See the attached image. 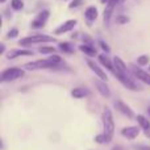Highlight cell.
<instances>
[{"label": "cell", "instance_id": "31", "mask_svg": "<svg viewBox=\"0 0 150 150\" xmlns=\"http://www.w3.org/2000/svg\"><path fill=\"white\" fill-rule=\"evenodd\" d=\"M109 0H101V3H108Z\"/></svg>", "mask_w": 150, "mask_h": 150}, {"label": "cell", "instance_id": "8", "mask_svg": "<svg viewBox=\"0 0 150 150\" xmlns=\"http://www.w3.org/2000/svg\"><path fill=\"white\" fill-rule=\"evenodd\" d=\"M117 3H120V0H109L107 3V7L104 9V21H105V24L109 23V18H111V15L113 12V8L116 7Z\"/></svg>", "mask_w": 150, "mask_h": 150}, {"label": "cell", "instance_id": "2", "mask_svg": "<svg viewBox=\"0 0 150 150\" xmlns=\"http://www.w3.org/2000/svg\"><path fill=\"white\" fill-rule=\"evenodd\" d=\"M54 38L50 36H45V34H34V36H29L25 37V38L20 40L18 44L21 46H26V45H30V44H37V42H53Z\"/></svg>", "mask_w": 150, "mask_h": 150}, {"label": "cell", "instance_id": "17", "mask_svg": "<svg viewBox=\"0 0 150 150\" xmlns=\"http://www.w3.org/2000/svg\"><path fill=\"white\" fill-rule=\"evenodd\" d=\"M86 18H87L88 21H95L96 18H98V9H96L95 7H88L87 9H86Z\"/></svg>", "mask_w": 150, "mask_h": 150}, {"label": "cell", "instance_id": "32", "mask_svg": "<svg viewBox=\"0 0 150 150\" xmlns=\"http://www.w3.org/2000/svg\"><path fill=\"white\" fill-rule=\"evenodd\" d=\"M113 150H121V149H120V148H115Z\"/></svg>", "mask_w": 150, "mask_h": 150}, {"label": "cell", "instance_id": "13", "mask_svg": "<svg viewBox=\"0 0 150 150\" xmlns=\"http://www.w3.org/2000/svg\"><path fill=\"white\" fill-rule=\"evenodd\" d=\"M113 73H121V74H128L127 71V66H125V63L121 61V58L120 57H115L113 58Z\"/></svg>", "mask_w": 150, "mask_h": 150}, {"label": "cell", "instance_id": "29", "mask_svg": "<svg viewBox=\"0 0 150 150\" xmlns=\"http://www.w3.org/2000/svg\"><path fill=\"white\" fill-rule=\"evenodd\" d=\"M99 44H100V46L103 47V49H104V52H105V53H109V52H111V50H109V46H108V45H107V44H104L103 41H100V42H99Z\"/></svg>", "mask_w": 150, "mask_h": 150}, {"label": "cell", "instance_id": "5", "mask_svg": "<svg viewBox=\"0 0 150 150\" xmlns=\"http://www.w3.org/2000/svg\"><path fill=\"white\" fill-rule=\"evenodd\" d=\"M47 18H49V11H42V12L34 18V21L32 23V26H33V28H42V26L46 24Z\"/></svg>", "mask_w": 150, "mask_h": 150}, {"label": "cell", "instance_id": "1", "mask_svg": "<svg viewBox=\"0 0 150 150\" xmlns=\"http://www.w3.org/2000/svg\"><path fill=\"white\" fill-rule=\"evenodd\" d=\"M103 127H104V137L107 140V144L111 142L112 137H113V133H115V121H113V115H112L111 109L105 108L103 111Z\"/></svg>", "mask_w": 150, "mask_h": 150}, {"label": "cell", "instance_id": "3", "mask_svg": "<svg viewBox=\"0 0 150 150\" xmlns=\"http://www.w3.org/2000/svg\"><path fill=\"white\" fill-rule=\"evenodd\" d=\"M24 76V71L21 69L17 67H11L7 69L1 73V76H0V80L1 82H12V80H16L18 78Z\"/></svg>", "mask_w": 150, "mask_h": 150}, {"label": "cell", "instance_id": "35", "mask_svg": "<svg viewBox=\"0 0 150 150\" xmlns=\"http://www.w3.org/2000/svg\"><path fill=\"white\" fill-rule=\"evenodd\" d=\"M120 1H124V0H120Z\"/></svg>", "mask_w": 150, "mask_h": 150}, {"label": "cell", "instance_id": "18", "mask_svg": "<svg viewBox=\"0 0 150 150\" xmlns=\"http://www.w3.org/2000/svg\"><path fill=\"white\" fill-rule=\"evenodd\" d=\"M99 62L101 63V65L104 66V67H107L108 70H111L112 73H113V66H112V63H111V61H109V58L107 57L105 54H100L99 55Z\"/></svg>", "mask_w": 150, "mask_h": 150}, {"label": "cell", "instance_id": "34", "mask_svg": "<svg viewBox=\"0 0 150 150\" xmlns=\"http://www.w3.org/2000/svg\"><path fill=\"white\" fill-rule=\"evenodd\" d=\"M149 113H150V108H149Z\"/></svg>", "mask_w": 150, "mask_h": 150}, {"label": "cell", "instance_id": "24", "mask_svg": "<svg viewBox=\"0 0 150 150\" xmlns=\"http://www.w3.org/2000/svg\"><path fill=\"white\" fill-rule=\"evenodd\" d=\"M128 21H129V18H128L127 16L120 15V16H117L116 17V23L117 24H125V23H128Z\"/></svg>", "mask_w": 150, "mask_h": 150}, {"label": "cell", "instance_id": "30", "mask_svg": "<svg viewBox=\"0 0 150 150\" xmlns=\"http://www.w3.org/2000/svg\"><path fill=\"white\" fill-rule=\"evenodd\" d=\"M4 49H5V46H4V44H1V46H0V53H4Z\"/></svg>", "mask_w": 150, "mask_h": 150}, {"label": "cell", "instance_id": "7", "mask_svg": "<svg viewBox=\"0 0 150 150\" xmlns=\"http://www.w3.org/2000/svg\"><path fill=\"white\" fill-rule=\"evenodd\" d=\"M75 25H76V20H69V21H66L65 24H62L61 26H58V28L54 30V34L66 33V32H69V30H71V29H74Z\"/></svg>", "mask_w": 150, "mask_h": 150}, {"label": "cell", "instance_id": "9", "mask_svg": "<svg viewBox=\"0 0 150 150\" xmlns=\"http://www.w3.org/2000/svg\"><path fill=\"white\" fill-rule=\"evenodd\" d=\"M137 121H138V124H140V128L144 130V133H145V136L148 138H150V121L146 117L141 116V115L137 116Z\"/></svg>", "mask_w": 150, "mask_h": 150}, {"label": "cell", "instance_id": "27", "mask_svg": "<svg viewBox=\"0 0 150 150\" xmlns=\"http://www.w3.org/2000/svg\"><path fill=\"white\" fill-rule=\"evenodd\" d=\"M50 59H52L53 62H55V63H61L62 58H61L59 55H52V57H50Z\"/></svg>", "mask_w": 150, "mask_h": 150}, {"label": "cell", "instance_id": "12", "mask_svg": "<svg viewBox=\"0 0 150 150\" xmlns=\"http://www.w3.org/2000/svg\"><path fill=\"white\" fill-rule=\"evenodd\" d=\"M115 107H116V108L119 109V111L121 112V113L127 115L128 117H133V116H134V115H133V111L127 105V104L124 103V101H121V100H116V103H115Z\"/></svg>", "mask_w": 150, "mask_h": 150}, {"label": "cell", "instance_id": "11", "mask_svg": "<svg viewBox=\"0 0 150 150\" xmlns=\"http://www.w3.org/2000/svg\"><path fill=\"white\" fill-rule=\"evenodd\" d=\"M138 133H140V129H138L137 127H128V128H124V129L121 130V134L124 136V137L129 138V140L136 138L138 136Z\"/></svg>", "mask_w": 150, "mask_h": 150}, {"label": "cell", "instance_id": "21", "mask_svg": "<svg viewBox=\"0 0 150 150\" xmlns=\"http://www.w3.org/2000/svg\"><path fill=\"white\" fill-rule=\"evenodd\" d=\"M38 50L41 54H53V53L55 52L54 47H49V46H42V47H40Z\"/></svg>", "mask_w": 150, "mask_h": 150}, {"label": "cell", "instance_id": "16", "mask_svg": "<svg viewBox=\"0 0 150 150\" xmlns=\"http://www.w3.org/2000/svg\"><path fill=\"white\" fill-rule=\"evenodd\" d=\"M33 53L30 50H11L9 53H7L8 59H13V58L18 57V55H32Z\"/></svg>", "mask_w": 150, "mask_h": 150}, {"label": "cell", "instance_id": "26", "mask_svg": "<svg viewBox=\"0 0 150 150\" xmlns=\"http://www.w3.org/2000/svg\"><path fill=\"white\" fill-rule=\"evenodd\" d=\"M82 1H83V0H73V1L70 3V5H69V7H70V8H76L78 5L82 4Z\"/></svg>", "mask_w": 150, "mask_h": 150}, {"label": "cell", "instance_id": "28", "mask_svg": "<svg viewBox=\"0 0 150 150\" xmlns=\"http://www.w3.org/2000/svg\"><path fill=\"white\" fill-rule=\"evenodd\" d=\"M96 140V142H107V140H105V137H104V134H100V136H98V137L95 138Z\"/></svg>", "mask_w": 150, "mask_h": 150}, {"label": "cell", "instance_id": "14", "mask_svg": "<svg viewBox=\"0 0 150 150\" xmlns=\"http://www.w3.org/2000/svg\"><path fill=\"white\" fill-rule=\"evenodd\" d=\"M95 86H96V88H98V91L100 92V95L105 96V98H108V96L111 95L108 86L105 84V82H104V80H101V79L95 80Z\"/></svg>", "mask_w": 150, "mask_h": 150}, {"label": "cell", "instance_id": "25", "mask_svg": "<svg viewBox=\"0 0 150 150\" xmlns=\"http://www.w3.org/2000/svg\"><path fill=\"white\" fill-rule=\"evenodd\" d=\"M17 34H18L17 29H11V30L8 32L7 37H8V38H15V37H17Z\"/></svg>", "mask_w": 150, "mask_h": 150}, {"label": "cell", "instance_id": "36", "mask_svg": "<svg viewBox=\"0 0 150 150\" xmlns=\"http://www.w3.org/2000/svg\"><path fill=\"white\" fill-rule=\"evenodd\" d=\"M149 71H150V67H149Z\"/></svg>", "mask_w": 150, "mask_h": 150}, {"label": "cell", "instance_id": "10", "mask_svg": "<svg viewBox=\"0 0 150 150\" xmlns=\"http://www.w3.org/2000/svg\"><path fill=\"white\" fill-rule=\"evenodd\" d=\"M87 65L90 66V69L93 71L96 75L99 76V79H101V80H107V75H105V73H104L103 70H101L100 67H99L98 65H96L93 61H91V59H87Z\"/></svg>", "mask_w": 150, "mask_h": 150}, {"label": "cell", "instance_id": "20", "mask_svg": "<svg viewBox=\"0 0 150 150\" xmlns=\"http://www.w3.org/2000/svg\"><path fill=\"white\" fill-rule=\"evenodd\" d=\"M59 49L65 53H73L74 52L73 46H71L70 44H67V42H62V44H59Z\"/></svg>", "mask_w": 150, "mask_h": 150}, {"label": "cell", "instance_id": "6", "mask_svg": "<svg viewBox=\"0 0 150 150\" xmlns=\"http://www.w3.org/2000/svg\"><path fill=\"white\" fill-rule=\"evenodd\" d=\"M132 70H133V74H134L141 82H144V83H146V84L150 86V74L148 71H144V70H141V69H137L136 66H132Z\"/></svg>", "mask_w": 150, "mask_h": 150}, {"label": "cell", "instance_id": "22", "mask_svg": "<svg viewBox=\"0 0 150 150\" xmlns=\"http://www.w3.org/2000/svg\"><path fill=\"white\" fill-rule=\"evenodd\" d=\"M148 62H149V57H148V55H140V57L137 58V63L140 66L148 65Z\"/></svg>", "mask_w": 150, "mask_h": 150}, {"label": "cell", "instance_id": "33", "mask_svg": "<svg viewBox=\"0 0 150 150\" xmlns=\"http://www.w3.org/2000/svg\"><path fill=\"white\" fill-rule=\"evenodd\" d=\"M0 1H1V3H4V1H5V0H0Z\"/></svg>", "mask_w": 150, "mask_h": 150}, {"label": "cell", "instance_id": "4", "mask_svg": "<svg viewBox=\"0 0 150 150\" xmlns=\"http://www.w3.org/2000/svg\"><path fill=\"white\" fill-rule=\"evenodd\" d=\"M57 65L55 62H53L50 58L47 59H42V61H36V62H30V63H26L24 66V69L26 70H37V69H50V67H54Z\"/></svg>", "mask_w": 150, "mask_h": 150}, {"label": "cell", "instance_id": "15", "mask_svg": "<svg viewBox=\"0 0 150 150\" xmlns=\"http://www.w3.org/2000/svg\"><path fill=\"white\" fill-rule=\"evenodd\" d=\"M90 95V91L84 87H78V88H74L71 91V96L73 98H76V99H82V98H86V96Z\"/></svg>", "mask_w": 150, "mask_h": 150}, {"label": "cell", "instance_id": "23", "mask_svg": "<svg viewBox=\"0 0 150 150\" xmlns=\"http://www.w3.org/2000/svg\"><path fill=\"white\" fill-rule=\"evenodd\" d=\"M12 8L13 9H16V11H18V9H21V8L24 7V3L21 1V0H12Z\"/></svg>", "mask_w": 150, "mask_h": 150}, {"label": "cell", "instance_id": "19", "mask_svg": "<svg viewBox=\"0 0 150 150\" xmlns=\"http://www.w3.org/2000/svg\"><path fill=\"white\" fill-rule=\"evenodd\" d=\"M79 49L82 50V52L84 53V54L90 55V57H95V55H96V50L93 49V47L88 46V45H80Z\"/></svg>", "mask_w": 150, "mask_h": 150}]
</instances>
